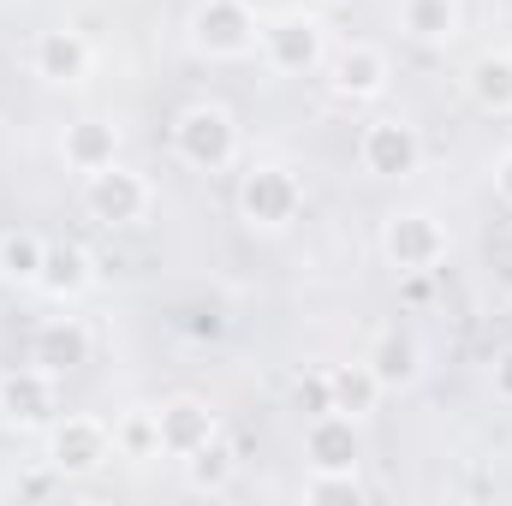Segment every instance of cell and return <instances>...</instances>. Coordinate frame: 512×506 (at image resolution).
Here are the masks:
<instances>
[{
	"label": "cell",
	"mask_w": 512,
	"mask_h": 506,
	"mask_svg": "<svg viewBox=\"0 0 512 506\" xmlns=\"http://www.w3.org/2000/svg\"><path fill=\"white\" fill-rule=\"evenodd\" d=\"M173 155L185 167H197V173H227L239 161V126H233V114L215 108V102L185 108L173 120Z\"/></svg>",
	"instance_id": "1"
},
{
	"label": "cell",
	"mask_w": 512,
	"mask_h": 506,
	"mask_svg": "<svg viewBox=\"0 0 512 506\" xmlns=\"http://www.w3.org/2000/svg\"><path fill=\"white\" fill-rule=\"evenodd\" d=\"M298 209H304V185H298L292 167H280V161H256L251 173L239 179V215H245V227H256V233H280V227H292Z\"/></svg>",
	"instance_id": "2"
},
{
	"label": "cell",
	"mask_w": 512,
	"mask_h": 506,
	"mask_svg": "<svg viewBox=\"0 0 512 506\" xmlns=\"http://www.w3.org/2000/svg\"><path fill=\"white\" fill-rule=\"evenodd\" d=\"M447 251H453V239L429 209H393L382 221V256L399 274H435Z\"/></svg>",
	"instance_id": "3"
},
{
	"label": "cell",
	"mask_w": 512,
	"mask_h": 506,
	"mask_svg": "<svg viewBox=\"0 0 512 506\" xmlns=\"http://www.w3.org/2000/svg\"><path fill=\"white\" fill-rule=\"evenodd\" d=\"M262 42V24H256L251 0H203L191 12V48L209 54V60H245Z\"/></svg>",
	"instance_id": "4"
},
{
	"label": "cell",
	"mask_w": 512,
	"mask_h": 506,
	"mask_svg": "<svg viewBox=\"0 0 512 506\" xmlns=\"http://www.w3.org/2000/svg\"><path fill=\"white\" fill-rule=\"evenodd\" d=\"M114 459V429L102 417H54L48 423V465L60 477H96Z\"/></svg>",
	"instance_id": "5"
},
{
	"label": "cell",
	"mask_w": 512,
	"mask_h": 506,
	"mask_svg": "<svg viewBox=\"0 0 512 506\" xmlns=\"http://www.w3.org/2000/svg\"><path fill=\"white\" fill-rule=\"evenodd\" d=\"M149 203H155L149 179H143L137 167H126V161H114V167H102V173L84 179V209H90L102 227H137V221L149 215Z\"/></svg>",
	"instance_id": "6"
},
{
	"label": "cell",
	"mask_w": 512,
	"mask_h": 506,
	"mask_svg": "<svg viewBox=\"0 0 512 506\" xmlns=\"http://www.w3.org/2000/svg\"><path fill=\"white\" fill-rule=\"evenodd\" d=\"M256 48H262V60H268L280 78H304V72H316V66L328 60V30H322V18H310V12H292V18H274Z\"/></svg>",
	"instance_id": "7"
},
{
	"label": "cell",
	"mask_w": 512,
	"mask_h": 506,
	"mask_svg": "<svg viewBox=\"0 0 512 506\" xmlns=\"http://www.w3.org/2000/svg\"><path fill=\"white\" fill-rule=\"evenodd\" d=\"M0 417L12 429H48L60 417V376L42 364H24L12 376H0Z\"/></svg>",
	"instance_id": "8"
},
{
	"label": "cell",
	"mask_w": 512,
	"mask_h": 506,
	"mask_svg": "<svg viewBox=\"0 0 512 506\" xmlns=\"http://www.w3.org/2000/svg\"><path fill=\"white\" fill-rule=\"evenodd\" d=\"M358 161L370 179H411L423 167V131L405 120H370L358 137Z\"/></svg>",
	"instance_id": "9"
},
{
	"label": "cell",
	"mask_w": 512,
	"mask_h": 506,
	"mask_svg": "<svg viewBox=\"0 0 512 506\" xmlns=\"http://www.w3.org/2000/svg\"><path fill=\"white\" fill-rule=\"evenodd\" d=\"M304 459H310V471H358V465H364L358 417H346V411L310 417V423H304Z\"/></svg>",
	"instance_id": "10"
},
{
	"label": "cell",
	"mask_w": 512,
	"mask_h": 506,
	"mask_svg": "<svg viewBox=\"0 0 512 506\" xmlns=\"http://www.w3.org/2000/svg\"><path fill=\"white\" fill-rule=\"evenodd\" d=\"M387 78H393V66H387L382 48H370V42L340 48L334 66H328V90L340 102H376V96H387Z\"/></svg>",
	"instance_id": "11"
},
{
	"label": "cell",
	"mask_w": 512,
	"mask_h": 506,
	"mask_svg": "<svg viewBox=\"0 0 512 506\" xmlns=\"http://www.w3.org/2000/svg\"><path fill=\"white\" fill-rule=\"evenodd\" d=\"M30 66H36L42 84H60V90H66V84H84V78H90V42H84L78 30H66V24H60V30H42Z\"/></svg>",
	"instance_id": "12"
},
{
	"label": "cell",
	"mask_w": 512,
	"mask_h": 506,
	"mask_svg": "<svg viewBox=\"0 0 512 506\" xmlns=\"http://www.w3.org/2000/svg\"><path fill=\"white\" fill-rule=\"evenodd\" d=\"M30 364H42V370H54V376L84 370V364H90V328H84L78 316H54V322H42L36 340H30Z\"/></svg>",
	"instance_id": "13"
},
{
	"label": "cell",
	"mask_w": 512,
	"mask_h": 506,
	"mask_svg": "<svg viewBox=\"0 0 512 506\" xmlns=\"http://www.w3.org/2000/svg\"><path fill=\"white\" fill-rule=\"evenodd\" d=\"M155 423H161V453H173V459H185V453H197V447L215 441V411L203 399H191V393L167 399L155 411Z\"/></svg>",
	"instance_id": "14"
},
{
	"label": "cell",
	"mask_w": 512,
	"mask_h": 506,
	"mask_svg": "<svg viewBox=\"0 0 512 506\" xmlns=\"http://www.w3.org/2000/svg\"><path fill=\"white\" fill-rule=\"evenodd\" d=\"M60 155H66V167L72 173H102V167H114L120 161V126L114 120H72L66 137H60Z\"/></svg>",
	"instance_id": "15"
},
{
	"label": "cell",
	"mask_w": 512,
	"mask_h": 506,
	"mask_svg": "<svg viewBox=\"0 0 512 506\" xmlns=\"http://www.w3.org/2000/svg\"><path fill=\"white\" fill-rule=\"evenodd\" d=\"M48 298H60V304H72V298H84L90 286H96V262L84 245H48V262H42V280H36Z\"/></svg>",
	"instance_id": "16"
},
{
	"label": "cell",
	"mask_w": 512,
	"mask_h": 506,
	"mask_svg": "<svg viewBox=\"0 0 512 506\" xmlns=\"http://www.w3.org/2000/svg\"><path fill=\"white\" fill-rule=\"evenodd\" d=\"M328 387H334V411H346V417H358V423L382 405V393H387L370 364H334V370H328Z\"/></svg>",
	"instance_id": "17"
},
{
	"label": "cell",
	"mask_w": 512,
	"mask_h": 506,
	"mask_svg": "<svg viewBox=\"0 0 512 506\" xmlns=\"http://www.w3.org/2000/svg\"><path fill=\"white\" fill-rule=\"evenodd\" d=\"M399 30L411 42H453L459 36V0H399Z\"/></svg>",
	"instance_id": "18"
},
{
	"label": "cell",
	"mask_w": 512,
	"mask_h": 506,
	"mask_svg": "<svg viewBox=\"0 0 512 506\" xmlns=\"http://www.w3.org/2000/svg\"><path fill=\"white\" fill-rule=\"evenodd\" d=\"M382 387H411L417 381V340L411 334H399V328H387L382 340L370 346V358H364Z\"/></svg>",
	"instance_id": "19"
},
{
	"label": "cell",
	"mask_w": 512,
	"mask_h": 506,
	"mask_svg": "<svg viewBox=\"0 0 512 506\" xmlns=\"http://www.w3.org/2000/svg\"><path fill=\"white\" fill-rule=\"evenodd\" d=\"M465 84L483 114H512V54H483Z\"/></svg>",
	"instance_id": "20"
},
{
	"label": "cell",
	"mask_w": 512,
	"mask_h": 506,
	"mask_svg": "<svg viewBox=\"0 0 512 506\" xmlns=\"http://www.w3.org/2000/svg\"><path fill=\"white\" fill-rule=\"evenodd\" d=\"M233 471H239V459H233L221 441H209V447L185 453V483H191L197 495H221V489L233 483Z\"/></svg>",
	"instance_id": "21"
},
{
	"label": "cell",
	"mask_w": 512,
	"mask_h": 506,
	"mask_svg": "<svg viewBox=\"0 0 512 506\" xmlns=\"http://www.w3.org/2000/svg\"><path fill=\"white\" fill-rule=\"evenodd\" d=\"M42 262H48V245H42L36 233H12V239H0V280H12V286H36V280H42Z\"/></svg>",
	"instance_id": "22"
},
{
	"label": "cell",
	"mask_w": 512,
	"mask_h": 506,
	"mask_svg": "<svg viewBox=\"0 0 512 506\" xmlns=\"http://www.w3.org/2000/svg\"><path fill=\"white\" fill-rule=\"evenodd\" d=\"M114 453H120V459H155V453H161V423H155V411H126V417L114 423Z\"/></svg>",
	"instance_id": "23"
},
{
	"label": "cell",
	"mask_w": 512,
	"mask_h": 506,
	"mask_svg": "<svg viewBox=\"0 0 512 506\" xmlns=\"http://www.w3.org/2000/svg\"><path fill=\"white\" fill-rule=\"evenodd\" d=\"M304 501H310V506H328V501L358 506V501H364V483H358V471H310Z\"/></svg>",
	"instance_id": "24"
},
{
	"label": "cell",
	"mask_w": 512,
	"mask_h": 506,
	"mask_svg": "<svg viewBox=\"0 0 512 506\" xmlns=\"http://www.w3.org/2000/svg\"><path fill=\"white\" fill-rule=\"evenodd\" d=\"M292 405H298L304 417H322V411H334V387H328V370H310V376L292 381Z\"/></svg>",
	"instance_id": "25"
},
{
	"label": "cell",
	"mask_w": 512,
	"mask_h": 506,
	"mask_svg": "<svg viewBox=\"0 0 512 506\" xmlns=\"http://www.w3.org/2000/svg\"><path fill=\"white\" fill-rule=\"evenodd\" d=\"M495 399H507L512 405V346L495 358Z\"/></svg>",
	"instance_id": "26"
},
{
	"label": "cell",
	"mask_w": 512,
	"mask_h": 506,
	"mask_svg": "<svg viewBox=\"0 0 512 506\" xmlns=\"http://www.w3.org/2000/svg\"><path fill=\"white\" fill-rule=\"evenodd\" d=\"M495 191H501V203L512 209V149L501 155V161H495Z\"/></svg>",
	"instance_id": "27"
}]
</instances>
